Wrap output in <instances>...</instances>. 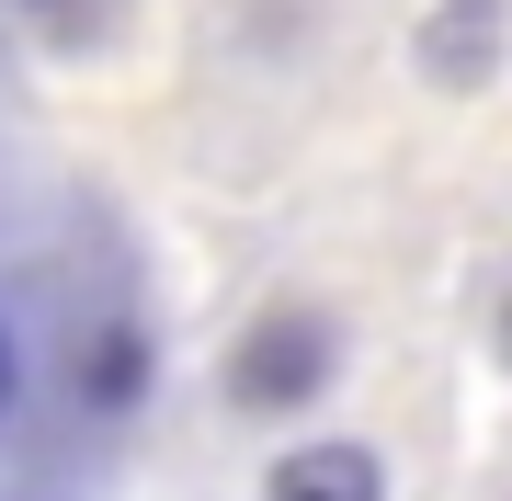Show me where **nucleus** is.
I'll use <instances>...</instances> for the list:
<instances>
[{
	"mask_svg": "<svg viewBox=\"0 0 512 501\" xmlns=\"http://www.w3.org/2000/svg\"><path fill=\"white\" fill-rule=\"evenodd\" d=\"M12 388H23V353H12V331H0V410H12Z\"/></svg>",
	"mask_w": 512,
	"mask_h": 501,
	"instance_id": "obj_6",
	"label": "nucleus"
},
{
	"mask_svg": "<svg viewBox=\"0 0 512 501\" xmlns=\"http://www.w3.org/2000/svg\"><path fill=\"white\" fill-rule=\"evenodd\" d=\"M35 23H46V35H103L114 0H35Z\"/></svg>",
	"mask_w": 512,
	"mask_h": 501,
	"instance_id": "obj_5",
	"label": "nucleus"
},
{
	"mask_svg": "<svg viewBox=\"0 0 512 501\" xmlns=\"http://www.w3.org/2000/svg\"><path fill=\"white\" fill-rule=\"evenodd\" d=\"M330 376H342V319L308 308V297H274L262 319H239V342H228V399L262 410V422L330 399Z\"/></svg>",
	"mask_w": 512,
	"mask_h": 501,
	"instance_id": "obj_1",
	"label": "nucleus"
},
{
	"mask_svg": "<svg viewBox=\"0 0 512 501\" xmlns=\"http://www.w3.org/2000/svg\"><path fill=\"white\" fill-rule=\"evenodd\" d=\"M490 353H501V365H512V297H501V319H490Z\"/></svg>",
	"mask_w": 512,
	"mask_h": 501,
	"instance_id": "obj_7",
	"label": "nucleus"
},
{
	"mask_svg": "<svg viewBox=\"0 0 512 501\" xmlns=\"http://www.w3.org/2000/svg\"><path fill=\"white\" fill-rule=\"evenodd\" d=\"M262 501H387V467H376V445H296L262 479Z\"/></svg>",
	"mask_w": 512,
	"mask_h": 501,
	"instance_id": "obj_3",
	"label": "nucleus"
},
{
	"mask_svg": "<svg viewBox=\"0 0 512 501\" xmlns=\"http://www.w3.org/2000/svg\"><path fill=\"white\" fill-rule=\"evenodd\" d=\"M512 57V12L501 0H444V12H421V80L433 92H478Z\"/></svg>",
	"mask_w": 512,
	"mask_h": 501,
	"instance_id": "obj_2",
	"label": "nucleus"
},
{
	"mask_svg": "<svg viewBox=\"0 0 512 501\" xmlns=\"http://www.w3.org/2000/svg\"><path fill=\"white\" fill-rule=\"evenodd\" d=\"M137 388H148V331H137V319H103L92 353H80V399H92V410H126Z\"/></svg>",
	"mask_w": 512,
	"mask_h": 501,
	"instance_id": "obj_4",
	"label": "nucleus"
}]
</instances>
